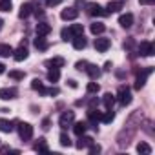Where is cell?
Returning <instances> with one entry per match:
<instances>
[{
    "label": "cell",
    "mask_w": 155,
    "mask_h": 155,
    "mask_svg": "<svg viewBox=\"0 0 155 155\" xmlns=\"http://www.w3.org/2000/svg\"><path fill=\"white\" fill-rule=\"evenodd\" d=\"M117 101H119L120 106H128V104L131 102V91H130L128 86H120V88H119V91H117Z\"/></svg>",
    "instance_id": "cell-1"
},
{
    "label": "cell",
    "mask_w": 155,
    "mask_h": 155,
    "mask_svg": "<svg viewBox=\"0 0 155 155\" xmlns=\"http://www.w3.org/2000/svg\"><path fill=\"white\" fill-rule=\"evenodd\" d=\"M18 135L22 140H29L33 137V126L29 122H20L18 124Z\"/></svg>",
    "instance_id": "cell-2"
},
{
    "label": "cell",
    "mask_w": 155,
    "mask_h": 155,
    "mask_svg": "<svg viewBox=\"0 0 155 155\" xmlns=\"http://www.w3.org/2000/svg\"><path fill=\"white\" fill-rule=\"evenodd\" d=\"M153 53H155V46H153V42L144 40V42L139 44V55H142V57H151Z\"/></svg>",
    "instance_id": "cell-3"
},
{
    "label": "cell",
    "mask_w": 155,
    "mask_h": 155,
    "mask_svg": "<svg viewBox=\"0 0 155 155\" xmlns=\"http://www.w3.org/2000/svg\"><path fill=\"white\" fill-rule=\"evenodd\" d=\"M86 8H88V15H90V17H106V15H108V11H104L102 6H99V4H95V2H90Z\"/></svg>",
    "instance_id": "cell-4"
},
{
    "label": "cell",
    "mask_w": 155,
    "mask_h": 155,
    "mask_svg": "<svg viewBox=\"0 0 155 155\" xmlns=\"http://www.w3.org/2000/svg\"><path fill=\"white\" fill-rule=\"evenodd\" d=\"M28 48H26V40H22L20 42V46H18V49L17 51H13V58L17 60V62H22V60H26L28 58Z\"/></svg>",
    "instance_id": "cell-5"
},
{
    "label": "cell",
    "mask_w": 155,
    "mask_h": 155,
    "mask_svg": "<svg viewBox=\"0 0 155 155\" xmlns=\"http://www.w3.org/2000/svg\"><path fill=\"white\" fill-rule=\"evenodd\" d=\"M73 120H75V113H73V111H66V113L60 115V119H58V126H60L62 130H66L68 126H71Z\"/></svg>",
    "instance_id": "cell-6"
},
{
    "label": "cell",
    "mask_w": 155,
    "mask_h": 155,
    "mask_svg": "<svg viewBox=\"0 0 155 155\" xmlns=\"http://www.w3.org/2000/svg\"><path fill=\"white\" fill-rule=\"evenodd\" d=\"M110 46H111V40H110V38H104V37L95 38V49H97V51L104 53V51L110 49Z\"/></svg>",
    "instance_id": "cell-7"
},
{
    "label": "cell",
    "mask_w": 155,
    "mask_h": 155,
    "mask_svg": "<svg viewBox=\"0 0 155 155\" xmlns=\"http://www.w3.org/2000/svg\"><path fill=\"white\" fill-rule=\"evenodd\" d=\"M77 17H79V9H75V8H66L60 13V18L62 20H75Z\"/></svg>",
    "instance_id": "cell-8"
},
{
    "label": "cell",
    "mask_w": 155,
    "mask_h": 155,
    "mask_svg": "<svg viewBox=\"0 0 155 155\" xmlns=\"http://www.w3.org/2000/svg\"><path fill=\"white\" fill-rule=\"evenodd\" d=\"M151 71H153L151 68H146V69H144V71L137 77V81H135V90H140V88L146 84V79H148V75H150Z\"/></svg>",
    "instance_id": "cell-9"
},
{
    "label": "cell",
    "mask_w": 155,
    "mask_h": 155,
    "mask_svg": "<svg viewBox=\"0 0 155 155\" xmlns=\"http://www.w3.org/2000/svg\"><path fill=\"white\" fill-rule=\"evenodd\" d=\"M101 115H102V113H101V111H97L95 108H90V111H88V119H90V124H91L95 130H97V122L101 120Z\"/></svg>",
    "instance_id": "cell-10"
},
{
    "label": "cell",
    "mask_w": 155,
    "mask_h": 155,
    "mask_svg": "<svg viewBox=\"0 0 155 155\" xmlns=\"http://www.w3.org/2000/svg\"><path fill=\"white\" fill-rule=\"evenodd\" d=\"M17 97V90L15 88H2L0 90V99L2 101H11Z\"/></svg>",
    "instance_id": "cell-11"
},
{
    "label": "cell",
    "mask_w": 155,
    "mask_h": 155,
    "mask_svg": "<svg viewBox=\"0 0 155 155\" xmlns=\"http://www.w3.org/2000/svg\"><path fill=\"white\" fill-rule=\"evenodd\" d=\"M119 24L122 26V28H131L133 26V15L131 13H126V15H120V18H119Z\"/></svg>",
    "instance_id": "cell-12"
},
{
    "label": "cell",
    "mask_w": 155,
    "mask_h": 155,
    "mask_svg": "<svg viewBox=\"0 0 155 155\" xmlns=\"http://www.w3.org/2000/svg\"><path fill=\"white\" fill-rule=\"evenodd\" d=\"M49 33H51V26L49 24H46V22H38L37 24V35L38 37H46Z\"/></svg>",
    "instance_id": "cell-13"
},
{
    "label": "cell",
    "mask_w": 155,
    "mask_h": 155,
    "mask_svg": "<svg viewBox=\"0 0 155 155\" xmlns=\"http://www.w3.org/2000/svg\"><path fill=\"white\" fill-rule=\"evenodd\" d=\"M64 64H66V60H64L62 57H53V58L46 60V66H48V68H62Z\"/></svg>",
    "instance_id": "cell-14"
},
{
    "label": "cell",
    "mask_w": 155,
    "mask_h": 155,
    "mask_svg": "<svg viewBox=\"0 0 155 155\" xmlns=\"http://www.w3.org/2000/svg\"><path fill=\"white\" fill-rule=\"evenodd\" d=\"M84 71H86V73H88V75L91 77L93 81H95V79H99V77H101V69H99V68H97L95 64H88Z\"/></svg>",
    "instance_id": "cell-15"
},
{
    "label": "cell",
    "mask_w": 155,
    "mask_h": 155,
    "mask_svg": "<svg viewBox=\"0 0 155 155\" xmlns=\"http://www.w3.org/2000/svg\"><path fill=\"white\" fill-rule=\"evenodd\" d=\"M86 38H84V35H79V37H73V48L75 49H84L86 48Z\"/></svg>",
    "instance_id": "cell-16"
},
{
    "label": "cell",
    "mask_w": 155,
    "mask_h": 155,
    "mask_svg": "<svg viewBox=\"0 0 155 155\" xmlns=\"http://www.w3.org/2000/svg\"><path fill=\"white\" fill-rule=\"evenodd\" d=\"M31 13H33V6L31 4H22L20 6V11H18V17L20 18H28Z\"/></svg>",
    "instance_id": "cell-17"
},
{
    "label": "cell",
    "mask_w": 155,
    "mask_h": 155,
    "mask_svg": "<svg viewBox=\"0 0 155 155\" xmlns=\"http://www.w3.org/2000/svg\"><path fill=\"white\" fill-rule=\"evenodd\" d=\"M60 79V69L58 68H49V71H48V81L49 82H57Z\"/></svg>",
    "instance_id": "cell-18"
},
{
    "label": "cell",
    "mask_w": 155,
    "mask_h": 155,
    "mask_svg": "<svg viewBox=\"0 0 155 155\" xmlns=\"http://www.w3.org/2000/svg\"><path fill=\"white\" fill-rule=\"evenodd\" d=\"M91 142H93V139H91V137H84V135H79V142H77V148H79V150H82V148H88Z\"/></svg>",
    "instance_id": "cell-19"
},
{
    "label": "cell",
    "mask_w": 155,
    "mask_h": 155,
    "mask_svg": "<svg viewBox=\"0 0 155 155\" xmlns=\"http://www.w3.org/2000/svg\"><path fill=\"white\" fill-rule=\"evenodd\" d=\"M86 130H88V124H86V122H75V126H73V131H75L77 137H79V135H84Z\"/></svg>",
    "instance_id": "cell-20"
},
{
    "label": "cell",
    "mask_w": 155,
    "mask_h": 155,
    "mask_svg": "<svg viewBox=\"0 0 155 155\" xmlns=\"http://www.w3.org/2000/svg\"><path fill=\"white\" fill-rule=\"evenodd\" d=\"M31 88H33L35 91H38V93L46 95V88H44V84H42V81H40V79H33V81H31Z\"/></svg>",
    "instance_id": "cell-21"
},
{
    "label": "cell",
    "mask_w": 155,
    "mask_h": 155,
    "mask_svg": "<svg viewBox=\"0 0 155 155\" xmlns=\"http://www.w3.org/2000/svg\"><path fill=\"white\" fill-rule=\"evenodd\" d=\"M102 104L106 106V110H111V108H113V104H115V95L106 93V95L102 97Z\"/></svg>",
    "instance_id": "cell-22"
},
{
    "label": "cell",
    "mask_w": 155,
    "mask_h": 155,
    "mask_svg": "<svg viewBox=\"0 0 155 155\" xmlns=\"http://www.w3.org/2000/svg\"><path fill=\"white\" fill-rule=\"evenodd\" d=\"M0 131H4V133L13 131V122L11 120H6V119H0Z\"/></svg>",
    "instance_id": "cell-23"
},
{
    "label": "cell",
    "mask_w": 155,
    "mask_h": 155,
    "mask_svg": "<svg viewBox=\"0 0 155 155\" xmlns=\"http://www.w3.org/2000/svg\"><path fill=\"white\" fill-rule=\"evenodd\" d=\"M33 44H35V48L40 49V51H46V49H48V42L44 40V37H38V35H37V38L33 40Z\"/></svg>",
    "instance_id": "cell-24"
},
{
    "label": "cell",
    "mask_w": 155,
    "mask_h": 155,
    "mask_svg": "<svg viewBox=\"0 0 155 155\" xmlns=\"http://www.w3.org/2000/svg\"><path fill=\"white\" fill-rule=\"evenodd\" d=\"M90 29H91V33H93V35H101V33H104V31H106V26H104V24H101V22H93Z\"/></svg>",
    "instance_id": "cell-25"
},
{
    "label": "cell",
    "mask_w": 155,
    "mask_h": 155,
    "mask_svg": "<svg viewBox=\"0 0 155 155\" xmlns=\"http://www.w3.org/2000/svg\"><path fill=\"white\" fill-rule=\"evenodd\" d=\"M137 151H139L140 155H150V153H151V146L146 144V142H139V144H137Z\"/></svg>",
    "instance_id": "cell-26"
},
{
    "label": "cell",
    "mask_w": 155,
    "mask_h": 155,
    "mask_svg": "<svg viewBox=\"0 0 155 155\" xmlns=\"http://www.w3.org/2000/svg\"><path fill=\"white\" fill-rule=\"evenodd\" d=\"M108 13H117V11H120L122 9V2H117V0H113V2H110L108 4Z\"/></svg>",
    "instance_id": "cell-27"
},
{
    "label": "cell",
    "mask_w": 155,
    "mask_h": 155,
    "mask_svg": "<svg viewBox=\"0 0 155 155\" xmlns=\"http://www.w3.org/2000/svg\"><path fill=\"white\" fill-rule=\"evenodd\" d=\"M69 31H71V35H73V37L84 35V28H82V24H73V26L69 28Z\"/></svg>",
    "instance_id": "cell-28"
},
{
    "label": "cell",
    "mask_w": 155,
    "mask_h": 155,
    "mask_svg": "<svg viewBox=\"0 0 155 155\" xmlns=\"http://www.w3.org/2000/svg\"><path fill=\"white\" fill-rule=\"evenodd\" d=\"M13 55V48L9 44H0V57H9Z\"/></svg>",
    "instance_id": "cell-29"
},
{
    "label": "cell",
    "mask_w": 155,
    "mask_h": 155,
    "mask_svg": "<svg viewBox=\"0 0 155 155\" xmlns=\"http://www.w3.org/2000/svg\"><path fill=\"white\" fill-rule=\"evenodd\" d=\"M113 119H115V113H113V110H108L104 115H101V120H102V122H106V124L113 122Z\"/></svg>",
    "instance_id": "cell-30"
},
{
    "label": "cell",
    "mask_w": 155,
    "mask_h": 155,
    "mask_svg": "<svg viewBox=\"0 0 155 155\" xmlns=\"http://www.w3.org/2000/svg\"><path fill=\"white\" fill-rule=\"evenodd\" d=\"M11 0H0V11H11Z\"/></svg>",
    "instance_id": "cell-31"
},
{
    "label": "cell",
    "mask_w": 155,
    "mask_h": 155,
    "mask_svg": "<svg viewBox=\"0 0 155 155\" xmlns=\"http://www.w3.org/2000/svg\"><path fill=\"white\" fill-rule=\"evenodd\" d=\"M35 150H37V151H48V144H46V139H38V142L35 144Z\"/></svg>",
    "instance_id": "cell-32"
},
{
    "label": "cell",
    "mask_w": 155,
    "mask_h": 155,
    "mask_svg": "<svg viewBox=\"0 0 155 155\" xmlns=\"http://www.w3.org/2000/svg\"><path fill=\"white\" fill-rule=\"evenodd\" d=\"M60 37H62V40H66V42H68V40H73V35H71V31H69L68 28H64V29L60 31Z\"/></svg>",
    "instance_id": "cell-33"
},
{
    "label": "cell",
    "mask_w": 155,
    "mask_h": 155,
    "mask_svg": "<svg viewBox=\"0 0 155 155\" xmlns=\"http://www.w3.org/2000/svg\"><path fill=\"white\" fill-rule=\"evenodd\" d=\"M86 90H88V93H99V90H101V86H99L97 82H90V84L86 86Z\"/></svg>",
    "instance_id": "cell-34"
},
{
    "label": "cell",
    "mask_w": 155,
    "mask_h": 155,
    "mask_svg": "<svg viewBox=\"0 0 155 155\" xmlns=\"http://www.w3.org/2000/svg\"><path fill=\"white\" fill-rule=\"evenodd\" d=\"M60 144H62L64 148H69V146H71V139H69L66 133H60Z\"/></svg>",
    "instance_id": "cell-35"
},
{
    "label": "cell",
    "mask_w": 155,
    "mask_h": 155,
    "mask_svg": "<svg viewBox=\"0 0 155 155\" xmlns=\"http://www.w3.org/2000/svg\"><path fill=\"white\" fill-rule=\"evenodd\" d=\"M9 77L15 79V81H22L24 77H26V73H22V71H9Z\"/></svg>",
    "instance_id": "cell-36"
},
{
    "label": "cell",
    "mask_w": 155,
    "mask_h": 155,
    "mask_svg": "<svg viewBox=\"0 0 155 155\" xmlns=\"http://www.w3.org/2000/svg\"><path fill=\"white\" fill-rule=\"evenodd\" d=\"M88 148H90V153H99V151H101V146H99V144H95V142H91Z\"/></svg>",
    "instance_id": "cell-37"
},
{
    "label": "cell",
    "mask_w": 155,
    "mask_h": 155,
    "mask_svg": "<svg viewBox=\"0 0 155 155\" xmlns=\"http://www.w3.org/2000/svg\"><path fill=\"white\" fill-rule=\"evenodd\" d=\"M75 66H77V69H81V71H84V69H86V66H88V62H86V60H79V62L75 64Z\"/></svg>",
    "instance_id": "cell-38"
},
{
    "label": "cell",
    "mask_w": 155,
    "mask_h": 155,
    "mask_svg": "<svg viewBox=\"0 0 155 155\" xmlns=\"http://www.w3.org/2000/svg\"><path fill=\"white\" fill-rule=\"evenodd\" d=\"M58 4H62V0H46L48 8H53V6H58Z\"/></svg>",
    "instance_id": "cell-39"
},
{
    "label": "cell",
    "mask_w": 155,
    "mask_h": 155,
    "mask_svg": "<svg viewBox=\"0 0 155 155\" xmlns=\"http://www.w3.org/2000/svg\"><path fill=\"white\" fill-rule=\"evenodd\" d=\"M139 2H140V6H150V4L155 2V0H139Z\"/></svg>",
    "instance_id": "cell-40"
},
{
    "label": "cell",
    "mask_w": 155,
    "mask_h": 155,
    "mask_svg": "<svg viewBox=\"0 0 155 155\" xmlns=\"http://www.w3.org/2000/svg\"><path fill=\"white\" fill-rule=\"evenodd\" d=\"M68 84H69L71 88H77V81H73V79H69V81H68Z\"/></svg>",
    "instance_id": "cell-41"
},
{
    "label": "cell",
    "mask_w": 155,
    "mask_h": 155,
    "mask_svg": "<svg viewBox=\"0 0 155 155\" xmlns=\"http://www.w3.org/2000/svg\"><path fill=\"white\" fill-rule=\"evenodd\" d=\"M42 128H44V130H48V128H49V120H48V119L42 122Z\"/></svg>",
    "instance_id": "cell-42"
},
{
    "label": "cell",
    "mask_w": 155,
    "mask_h": 155,
    "mask_svg": "<svg viewBox=\"0 0 155 155\" xmlns=\"http://www.w3.org/2000/svg\"><path fill=\"white\" fill-rule=\"evenodd\" d=\"M35 15H37V17H44V11H38V9H37V11H35Z\"/></svg>",
    "instance_id": "cell-43"
},
{
    "label": "cell",
    "mask_w": 155,
    "mask_h": 155,
    "mask_svg": "<svg viewBox=\"0 0 155 155\" xmlns=\"http://www.w3.org/2000/svg\"><path fill=\"white\" fill-rule=\"evenodd\" d=\"M104 69H111V62H106L104 64Z\"/></svg>",
    "instance_id": "cell-44"
},
{
    "label": "cell",
    "mask_w": 155,
    "mask_h": 155,
    "mask_svg": "<svg viewBox=\"0 0 155 155\" xmlns=\"http://www.w3.org/2000/svg\"><path fill=\"white\" fill-rule=\"evenodd\" d=\"M4 71H6V66H4V64H0V75H2Z\"/></svg>",
    "instance_id": "cell-45"
},
{
    "label": "cell",
    "mask_w": 155,
    "mask_h": 155,
    "mask_svg": "<svg viewBox=\"0 0 155 155\" xmlns=\"http://www.w3.org/2000/svg\"><path fill=\"white\" fill-rule=\"evenodd\" d=\"M2 28H4V20L0 18V31H2Z\"/></svg>",
    "instance_id": "cell-46"
}]
</instances>
